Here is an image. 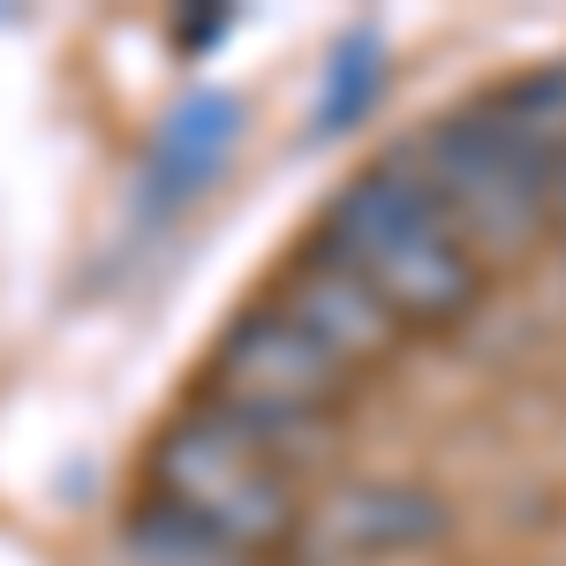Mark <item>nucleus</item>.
<instances>
[{"label":"nucleus","mask_w":566,"mask_h":566,"mask_svg":"<svg viewBox=\"0 0 566 566\" xmlns=\"http://www.w3.org/2000/svg\"><path fill=\"white\" fill-rule=\"evenodd\" d=\"M476 106H483V122L506 136L544 181L566 167V61H552V69H522L514 84L483 91Z\"/></svg>","instance_id":"obj_8"},{"label":"nucleus","mask_w":566,"mask_h":566,"mask_svg":"<svg viewBox=\"0 0 566 566\" xmlns=\"http://www.w3.org/2000/svg\"><path fill=\"white\" fill-rule=\"evenodd\" d=\"M408 167L483 272L522 264L552 227V181L483 122V106H453L446 122H431L408 144Z\"/></svg>","instance_id":"obj_3"},{"label":"nucleus","mask_w":566,"mask_h":566,"mask_svg":"<svg viewBox=\"0 0 566 566\" xmlns=\"http://www.w3.org/2000/svg\"><path fill=\"white\" fill-rule=\"evenodd\" d=\"M264 303L280 310V317H295L317 348L333 355L340 370H370V363H386V355H400V340H408V325L392 317V303L355 272V264H340L333 250H295L287 258V272H280V287L264 295Z\"/></svg>","instance_id":"obj_5"},{"label":"nucleus","mask_w":566,"mask_h":566,"mask_svg":"<svg viewBox=\"0 0 566 566\" xmlns=\"http://www.w3.org/2000/svg\"><path fill=\"white\" fill-rule=\"evenodd\" d=\"M122 566H280V559H250V552L219 544L205 528H189L167 506L136 499V514L122 522Z\"/></svg>","instance_id":"obj_9"},{"label":"nucleus","mask_w":566,"mask_h":566,"mask_svg":"<svg viewBox=\"0 0 566 566\" xmlns=\"http://www.w3.org/2000/svg\"><path fill=\"white\" fill-rule=\"evenodd\" d=\"M378 98V39L363 31L333 53L325 69V91H317V136H340L348 122H363V106Z\"/></svg>","instance_id":"obj_10"},{"label":"nucleus","mask_w":566,"mask_h":566,"mask_svg":"<svg viewBox=\"0 0 566 566\" xmlns=\"http://www.w3.org/2000/svg\"><path fill=\"white\" fill-rule=\"evenodd\" d=\"M234 136H242V106H234L227 91H197V98H181L175 114L159 122V136H151V159H144V205H151V212L189 205V197L227 167Z\"/></svg>","instance_id":"obj_7"},{"label":"nucleus","mask_w":566,"mask_h":566,"mask_svg":"<svg viewBox=\"0 0 566 566\" xmlns=\"http://www.w3.org/2000/svg\"><path fill=\"white\" fill-rule=\"evenodd\" d=\"M317 250H333L340 264H355L378 295L392 303V317L416 325H453L469 317L483 295V264L461 250V234L446 227V212L431 205V189L416 181L408 151L378 159L370 175H355L333 212L317 219Z\"/></svg>","instance_id":"obj_1"},{"label":"nucleus","mask_w":566,"mask_h":566,"mask_svg":"<svg viewBox=\"0 0 566 566\" xmlns=\"http://www.w3.org/2000/svg\"><path fill=\"white\" fill-rule=\"evenodd\" d=\"M446 528V506L431 491H408V483H348L333 491L325 506H303V536L317 544V559H378V552H408Z\"/></svg>","instance_id":"obj_6"},{"label":"nucleus","mask_w":566,"mask_h":566,"mask_svg":"<svg viewBox=\"0 0 566 566\" xmlns=\"http://www.w3.org/2000/svg\"><path fill=\"white\" fill-rule=\"evenodd\" d=\"M348 386H355V370H340L295 317L258 303L219 333L212 378H205L197 400H212L227 416H264V423H333Z\"/></svg>","instance_id":"obj_4"},{"label":"nucleus","mask_w":566,"mask_h":566,"mask_svg":"<svg viewBox=\"0 0 566 566\" xmlns=\"http://www.w3.org/2000/svg\"><path fill=\"white\" fill-rule=\"evenodd\" d=\"M144 499L181 514L189 528L219 536V544L250 552V559H280L303 536V476H287L234 423H219L205 400H189L175 423L151 438Z\"/></svg>","instance_id":"obj_2"},{"label":"nucleus","mask_w":566,"mask_h":566,"mask_svg":"<svg viewBox=\"0 0 566 566\" xmlns=\"http://www.w3.org/2000/svg\"><path fill=\"white\" fill-rule=\"evenodd\" d=\"M552 227H559V242H566V167L552 175Z\"/></svg>","instance_id":"obj_11"}]
</instances>
